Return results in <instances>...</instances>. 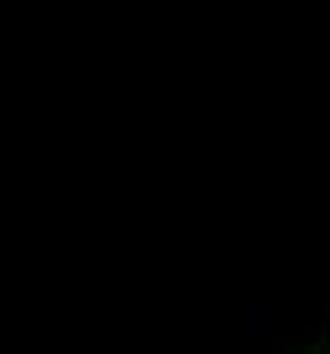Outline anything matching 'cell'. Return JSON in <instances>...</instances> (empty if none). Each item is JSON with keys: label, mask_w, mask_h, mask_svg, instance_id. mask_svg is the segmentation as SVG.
Listing matches in <instances>:
<instances>
[{"label": "cell", "mask_w": 330, "mask_h": 354, "mask_svg": "<svg viewBox=\"0 0 330 354\" xmlns=\"http://www.w3.org/2000/svg\"><path fill=\"white\" fill-rule=\"evenodd\" d=\"M277 316H282V306H259V301H254V306H244V350H249V354L259 350V340L273 330Z\"/></svg>", "instance_id": "cell-1"}]
</instances>
